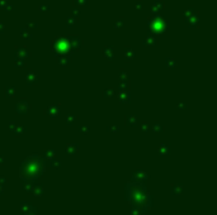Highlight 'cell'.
<instances>
[{
    "label": "cell",
    "instance_id": "cell-1",
    "mask_svg": "<svg viewBox=\"0 0 217 215\" xmlns=\"http://www.w3.org/2000/svg\"><path fill=\"white\" fill-rule=\"evenodd\" d=\"M126 195L127 200L132 204L133 208H140L142 210H146L152 205V196L149 195L146 187L143 183L131 181L126 186Z\"/></svg>",
    "mask_w": 217,
    "mask_h": 215
},
{
    "label": "cell",
    "instance_id": "cell-2",
    "mask_svg": "<svg viewBox=\"0 0 217 215\" xmlns=\"http://www.w3.org/2000/svg\"><path fill=\"white\" fill-rule=\"evenodd\" d=\"M43 167L41 165L39 157L37 155L28 157L23 163H22V168L20 171L26 173V176H30V177H37L41 172H42Z\"/></svg>",
    "mask_w": 217,
    "mask_h": 215
},
{
    "label": "cell",
    "instance_id": "cell-3",
    "mask_svg": "<svg viewBox=\"0 0 217 215\" xmlns=\"http://www.w3.org/2000/svg\"><path fill=\"white\" fill-rule=\"evenodd\" d=\"M54 52L56 55H71L72 51L70 48L69 37H56L51 43Z\"/></svg>",
    "mask_w": 217,
    "mask_h": 215
},
{
    "label": "cell",
    "instance_id": "cell-4",
    "mask_svg": "<svg viewBox=\"0 0 217 215\" xmlns=\"http://www.w3.org/2000/svg\"><path fill=\"white\" fill-rule=\"evenodd\" d=\"M147 27L150 29V33L156 36V34H163L165 30H167L168 23L165 22L161 17L155 15V17H151L147 19Z\"/></svg>",
    "mask_w": 217,
    "mask_h": 215
},
{
    "label": "cell",
    "instance_id": "cell-5",
    "mask_svg": "<svg viewBox=\"0 0 217 215\" xmlns=\"http://www.w3.org/2000/svg\"><path fill=\"white\" fill-rule=\"evenodd\" d=\"M45 114L51 118V119H55L60 115V105L58 104H51L45 109Z\"/></svg>",
    "mask_w": 217,
    "mask_h": 215
},
{
    "label": "cell",
    "instance_id": "cell-6",
    "mask_svg": "<svg viewBox=\"0 0 217 215\" xmlns=\"http://www.w3.org/2000/svg\"><path fill=\"white\" fill-rule=\"evenodd\" d=\"M69 37V43L71 51H76L82 46V40L79 36H67Z\"/></svg>",
    "mask_w": 217,
    "mask_h": 215
},
{
    "label": "cell",
    "instance_id": "cell-7",
    "mask_svg": "<svg viewBox=\"0 0 217 215\" xmlns=\"http://www.w3.org/2000/svg\"><path fill=\"white\" fill-rule=\"evenodd\" d=\"M29 109H30V105H29V103L27 100H19L17 106H15L17 113H18V114H22V115L27 114V113L29 111Z\"/></svg>",
    "mask_w": 217,
    "mask_h": 215
},
{
    "label": "cell",
    "instance_id": "cell-8",
    "mask_svg": "<svg viewBox=\"0 0 217 215\" xmlns=\"http://www.w3.org/2000/svg\"><path fill=\"white\" fill-rule=\"evenodd\" d=\"M15 56L17 58H22V60H26L29 57V51L27 47H23V46H18L15 48Z\"/></svg>",
    "mask_w": 217,
    "mask_h": 215
},
{
    "label": "cell",
    "instance_id": "cell-9",
    "mask_svg": "<svg viewBox=\"0 0 217 215\" xmlns=\"http://www.w3.org/2000/svg\"><path fill=\"white\" fill-rule=\"evenodd\" d=\"M149 175L142 170H137L132 173V181H146Z\"/></svg>",
    "mask_w": 217,
    "mask_h": 215
},
{
    "label": "cell",
    "instance_id": "cell-10",
    "mask_svg": "<svg viewBox=\"0 0 217 215\" xmlns=\"http://www.w3.org/2000/svg\"><path fill=\"white\" fill-rule=\"evenodd\" d=\"M117 98L119 100V103L122 104H128L131 101V96H130V91H125V90H119V93L117 94Z\"/></svg>",
    "mask_w": 217,
    "mask_h": 215
},
{
    "label": "cell",
    "instance_id": "cell-11",
    "mask_svg": "<svg viewBox=\"0 0 217 215\" xmlns=\"http://www.w3.org/2000/svg\"><path fill=\"white\" fill-rule=\"evenodd\" d=\"M26 83L29 86L38 84V77H37V75L33 72V71H28V72H27V75H26Z\"/></svg>",
    "mask_w": 217,
    "mask_h": 215
},
{
    "label": "cell",
    "instance_id": "cell-12",
    "mask_svg": "<svg viewBox=\"0 0 217 215\" xmlns=\"http://www.w3.org/2000/svg\"><path fill=\"white\" fill-rule=\"evenodd\" d=\"M103 56H104V58L108 60L109 62L115 60L116 53H115V49H113V47H109V46H108V47H104V48H103Z\"/></svg>",
    "mask_w": 217,
    "mask_h": 215
},
{
    "label": "cell",
    "instance_id": "cell-13",
    "mask_svg": "<svg viewBox=\"0 0 217 215\" xmlns=\"http://www.w3.org/2000/svg\"><path fill=\"white\" fill-rule=\"evenodd\" d=\"M56 60H57V63L60 66H69L70 62H71L70 55H57Z\"/></svg>",
    "mask_w": 217,
    "mask_h": 215
},
{
    "label": "cell",
    "instance_id": "cell-14",
    "mask_svg": "<svg viewBox=\"0 0 217 215\" xmlns=\"http://www.w3.org/2000/svg\"><path fill=\"white\" fill-rule=\"evenodd\" d=\"M164 8H165L164 2H161V0H155V2L151 4V12H152L154 14H158V13L161 12Z\"/></svg>",
    "mask_w": 217,
    "mask_h": 215
},
{
    "label": "cell",
    "instance_id": "cell-15",
    "mask_svg": "<svg viewBox=\"0 0 217 215\" xmlns=\"http://www.w3.org/2000/svg\"><path fill=\"white\" fill-rule=\"evenodd\" d=\"M143 46H158V39H156V36L150 33L146 39L143 40Z\"/></svg>",
    "mask_w": 217,
    "mask_h": 215
},
{
    "label": "cell",
    "instance_id": "cell-16",
    "mask_svg": "<svg viewBox=\"0 0 217 215\" xmlns=\"http://www.w3.org/2000/svg\"><path fill=\"white\" fill-rule=\"evenodd\" d=\"M123 56H125V60L127 61V62H131V61L135 58V52H133L132 47L127 46V47L125 48V53H123Z\"/></svg>",
    "mask_w": 217,
    "mask_h": 215
},
{
    "label": "cell",
    "instance_id": "cell-17",
    "mask_svg": "<svg viewBox=\"0 0 217 215\" xmlns=\"http://www.w3.org/2000/svg\"><path fill=\"white\" fill-rule=\"evenodd\" d=\"M185 23H187L189 27H198L199 25V17H198V14L188 18L187 20H185Z\"/></svg>",
    "mask_w": 217,
    "mask_h": 215
},
{
    "label": "cell",
    "instance_id": "cell-18",
    "mask_svg": "<svg viewBox=\"0 0 217 215\" xmlns=\"http://www.w3.org/2000/svg\"><path fill=\"white\" fill-rule=\"evenodd\" d=\"M78 149H79V146L76 144V143H70V144L66 146V153L69 156L75 155V153L78 152Z\"/></svg>",
    "mask_w": 217,
    "mask_h": 215
},
{
    "label": "cell",
    "instance_id": "cell-19",
    "mask_svg": "<svg viewBox=\"0 0 217 215\" xmlns=\"http://www.w3.org/2000/svg\"><path fill=\"white\" fill-rule=\"evenodd\" d=\"M193 15H197V10H195L194 6H188L187 10H185L184 14H183L184 20H187L188 18H191V17H193Z\"/></svg>",
    "mask_w": 217,
    "mask_h": 215
},
{
    "label": "cell",
    "instance_id": "cell-20",
    "mask_svg": "<svg viewBox=\"0 0 217 215\" xmlns=\"http://www.w3.org/2000/svg\"><path fill=\"white\" fill-rule=\"evenodd\" d=\"M126 124L132 127V125H136L137 124V117L135 114H128L126 117Z\"/></svg>",
    "mask_w": 217,
    "mask_h": 215
},
{
    "label": "cell",
    "instance_id": "cell-21",
    "mask_svg": "<svg viewBox=\"0 0 217 215\" xmlns=\"http://www.w3.org/2000/svg\"><path fill=\"white\" fill-rule=\"evenodd\" d=\"M76 23H78V17H75V15H70V17H67V18H66V22H65L66 27H69V28L75 27Z\"/></svg>",
    "mask_w": 217,
    "mask_h": 215
},
{
    "label": "cell",
    "instance_id": "cell-22",
    "mask_svg": "<svg viewBox=\"0 0 217 215\" xmlns=\"http://www.w3.org/2000/svg\"><path fill=\"white\" fill-rule=\"evenodd\" d=\"M158 152H159L160 156H167V155H169V152H170L169 146H167V144H160L159 148H158Z\"/></svg>",
    "mask_w": 217,
    "mask_h": 215
},
{
    "label": "cell",
    "instance_id": "cell-23",
    "mask_svg": "<svg viewBox=\"0 0 217 215\" xmlns=\"http://www.w3.org/2000/svg\"><path fill=\"white\" fill-rule=\"evenodd\" d=\"M165 66L168 68H174L177 66V60L173 58V57H167L165 58Z\"/></svg>",
    "mask_w": 217,
    "mask_h": 215
},
{
    "label": "cell",
    "instance_id": "cell-24",
    "mask_svg": "<svg viewBox=\"0 0 217 215\" xmlns=\"http://www.w3.org/2000/svg\"><path fill=\"white\" fill-rule=\"evenodd\" d=\"M55 157H56V152H55L54 149H48V151H46V152H45V155H43V158H45L46 161H52Z\"/></svg>",
    "mask_w": 217,
    "mask_h": 215
},
{
    "label": "cell",
    "instance_id": "cell-25",
    "mask_svg": "<svg viewBox=\"0 0 217 215\" xmlns=\"http://www.w3.org/2000/svg\"><path fill=\"white\" fill-rule=\"evenodd\" d=\"M20 37L24 39H32V32L27 28H22L20 29Z\"/></svg>",
    "mask_w": 217,
    "mask_h": 215
},
{
    "label": "cell",
    "instance_id": "cell-26",
    "mask_svg": "<svg viewBox=\"0 0 217 215\" xmlns=\"http://www.w3.org/2000/svg\"><path fill=\"white\" fill-rule=\"evenodd\" d=\"M0 9H4V10H13L14 6L10 5L8 0H0Z\"/></svg>",
    "mask_w": 217,
    "mask_h": 215
},
{
    "label": "cell",
    "instance_id": "cell-27",
    "mask_svg": "<svg viewBox=\"0 0 217 215\" xmlns=\"http://www.w3.org/2000/svg\"><path fill=\"white\" fill-rule=\"evenodd\" d=\"M115 95H116V90L112 89V87H107V89H104V91H103V96L104 98H112Z\"/></svg>",
    "mask_w": 217,
    "mask_h": 215
},
{
    "label": "cell",
    "instance_id": "cell-28",
    "mask_svg": "<svg viewBox=\"0 0 217 215\" xmlns=\"http://www.w3.org/2000/svg\"><path fill=\"white\" fill-rule=\"evenodd\" d=\"M76 120H78V115H75V114H67L66 115V124L67 125H72Z\"/></svg>",
    "mask_w": 217,
    "mask_h": 215
},
{
    "label": "cell",
    "instance_id": "cell-29",
    "mask_svg": "<svg viewBox=\"0 0 217 215\" xmlns=\"http://www.w3.org/2000/svg\"><path fill=\"white\" fill-rule=\"evenodd\" d=\"M5 95H6V98H14L15 96V87L14 86H8L5 89Z\"/></svg>",
    "mask_w": 217,
    "mask_h": 215
},
{
    "label": "cell",
    "instance_id": "cell-30",
    "mask_svg": "<svg viewBox=\"0 0 217 215\" xmlns=\"http://www.w3.org/2000/svg\"><path fill=\"white\" fill-rule=\"evenodd\" d=\"M125 24H126V22H125V18H119V19H117L116 22H115L113 27H115L116 29H121V28L125 27Z\"/></svg>",
    "mask_w": 217,
    "mask_h": 215
},
{
    "label": "cell",
    "instance_id": "cell-31",
    "mask_svg": "<svg viewBox=\"0 0 217 215\" xmlns=\"http://www.w3.org/2000/svg\"><path fill=\"white\" fill-rule=\"evenodd\" d=\"M151 128H152V130H154V132H163V129H164V128H163V125L160 124L159 121H154Z\"/></svg>",
    "mask_w": 217,
    "mask_h": 215
},
{
    "label": "cell",
    "instance_id": "cell-32",
    "mask_svg": "<svg viewBox=\"0 0 217 215\" xmlns=\"http://www.w3.org/2000/svg\"><path fill=\"white\" fill-rule=\"evenodd\" d=\"M26 60H22V58H17V61H15V63H14V66L17 67V68H22V67H26V62H24Z\"/></svg>",
    "mask_w": 217,
    "mask_h": 215
},
{
    "label": "cell",
    "instance_id": "cell-33",
    "mask_svg": "<svg viewBox=\"0 0 217 215\" xmlns=\"http://www.w3.org/2000/svg\"><path fill=\"white\" fill-rule=\"evenodd\" d=\"M119 80H121V81H128V80H130L128 74L126 72V71H123V70L119 71Z\"/></svg>",
    "mask_w": 217,
    "mask_h": 215
},
{
    "label": "cell",
    "instance_id": "cell-34",
    "mask_svg": "<svg viewBox=\"0 0 217 215\" xmlns=\"http://www.w3.org/2000/svg\"><path fill=\"white\" fill-rule=\"evenodd\" d=\"M24 132H26V127H22V125H19V127H14V133H15L17 136L23 134Z\"/></svg>",
    "mask_w": 217,
    "mask_h": 215
},
{
    "label": "cell",
    "instance_id": "cell-35",
    "mask_svg": "<svg viewBox=\"0 0 217 215\" xmlns=\"http://www.w3.org/2000/svg\"><path fill=\"white\" fill-rule=\"evenodd\" d=\"M34 190H33V194L36 196H41L42 195V192H43V189H42V186H38V187H33Z\"/></svg>",
    "mask_w": 217,
    "mask_h": 215
},
{
    "label": "cell",
    "instance_id": "cell-36",
    "mask_svg": "<svg viewBox=\"0 0 217 215\" xmlns=\"http://www.w3.org/2000/svg\"><path fill=\"white\" fill-rule=\"evenodd\" d=\"M50 166H52V167H56V168H58V167H61V162L60 161H56L55 158L51 161V163H48Z\"/></svg>",
    "mask_w": 217,
    "mask_h": 215
},
{
    "label": "cell",
    "instance_id": "cell-37",
    "mask_svg": "<svg viewBox=\"0 0 217 215\" xmlns=\"http://www.w3.org/2000/svg\"><path fill=\"white\" fill-rule=\"evenodd\" d=\"M74 4L75 5H88L89 0H74Z\"/></svg>",
    "mask_w": 217,
    "mask_h": 215
},
{
    "label": "cell",
    "instance_id": "cell-38",
    "mask_svg": "<svg viewBox=\"0 0 217 215\" xmlns=\"http://www.w3.org/2000/svg\"><path fill=\"white\" fill-rule=\"evenodd\" d=\"M182 192V186L177 185V186H173V194H180Z\"/></svg>",
    "mask_w": 217,
    "mask_h": 215
},
{
    "label": "cell",
    "instance_id": "cell-39",
    "mask_svg": "<svg viewBox=\"0 0 217 215\" xmlns=\"http://www.w3.org/2000/svg\"><path fill=\"white\" fill-rule=\"evenodd\" d=\"M89 130H90V128H89V127H84V125L80 127V132L82 133V134H88Z\"/></svg>",
    "mask_w": 217,
    "mask_h": 215
},
{
    "label": "cell",
    "instance_id": "cell-40",
    "mask_svg": "<svg viewBox=\"0 0 217 215\" xmlns=\"http://www.w3.org/2000/svg\"><path fill=\"white\" fill-rule=\"evenodd\" d=\"M108 130H109V132H117V130H119V128H118L117 125H109V127H108Z\"/></svg>",
    "mask_w": 217,
    "mask_h": 215
},
{
    "label": "cell",
    "instance_id": "cell-41",
    "mask_svg": "<svg viewBox=\"0 0 217 215\" xmlns=\"http://www.w3.org/2000/svg\"><path fill=\"white\" fill-rule=\"evenodd\" d=\"M38 9L42 10V12H47V10H50V6H48V5H39Z\"/></svg>",
    "mask_w": 217,
    "mask_h": 215
},
{
    "label": "cell",
    "instance_id": "cell-42",
    "mask_svg": "<svg viewBox=\"0 0 217 215\" xmlns=\"http://www.w3.org/2000/svg\"><path fill=\"white\" fill-rule=\"evenodd\" d=\"M72 14H74L75 17H78V15H80V10H79V8H72Z\"/></svg>",
    "mask_w": 217,
    "mask_h": 215
},
{
    "label": "cell",
    "instance_id": "cell-43",
    "mask_svg": "<svg viewBox=\"0 0 217 215\" xmlns=\"http://www.w3.org/2000/svg\"><path fill=\"white\" fill-rule=\"evenodd\" d=\"M135 8L139 9V10H141V9H142V2H137V3L135 4Z\"/></svg>",
    "mask_w": 217,
    "mask_h": 215
},
{
    "label": "cell",
    "instance_id": "cell-44",
    "mask_svg": "<svg viewBox=\"0 0 217 215\" xmlns=\"http://www.w3.org/2000/svg\"><path fill=\"white\" fill-rule=\"evenodd\" d=\"M4 29H5V25H4V23H2V22H0V33H3V32H4Z\"/></svg>",
    "mask_w": 217,
    "mask_h": 215
},
{
    "label": "cell",
    "instance_id": "cell-45",
    "mask_svg": "<svg viewBox=\"0 0 217 215\" xmlns=\"http://www.w3.org/2000/svg\"><path fill=\"white\" fill-rule=\"evenodd\" d=\"M149 129V125L147 124H142V130H147Z\"/></svg>",
    "mask_w": 217,
    "mask_h": 215
},
{
    "label": "cell",
    "instance_id": "cell-46",
    "mask_svg": "<svg viewBox=\"0 0 217 215\" xmlns=\"http://www.w3.org/2000/svg\"><path fill=\"white\" fill-rule=\"evenodd\" d=\"M2 192H3V190H2V189H0V194H2Z\"/></svg>",
    "mask_w": 217,
    "mask_h": 215
},
{
    "label": "cell",
    "instance_id": "cell-47",
    "mask_svg": "<svg viewBox=\"0 0 217 215\" xmlns=\"http://www.w3.org/2000/svg\"><path fill=\"white\" fill-rule=\"evenodd\" d=\"M121 215H123V214H121Z\"/></svg>",
    "mask_w": 217,
    "mask_h": 215
}]
</instances>
